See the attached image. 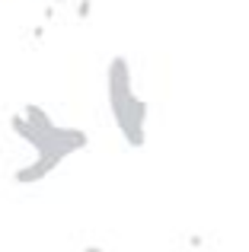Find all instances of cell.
Masks as SVG:
<instances>
[{"mask_svg":"<svg viewBox=\"0 0 249 252\" xmlns=\"http://www.w3.org/2000/svg\"><path fill=\"white\" fill-rule=\"evenodd\" d=\"M115 125H119L122 137L128 141V147L141 150L144 144H147V102L134 96V99L128 102V109L122 112V118H119Z\"/></svg>","mask_w":249,"mask_h":252,"instance_id":"3","label":"cell"},{"mask_svg":"<svg viewBox=\"0 0 249 252\" xmlns=\"http://www.w3.org/2000/svg\"><path fill=\"white\" fill-rule=\"evenodd\" d=\"M55 3H64V0H55Z\"/></svg>","mask_w":249,"mask_h":252,"instance_id":"8","label":"cell"},{"mask_svg":"<svg viewBox=\"0 0 249 252\" xmlns=\"http://www.w3.org/2000/svg\"><path fill=\"white\" fill-rule=\"evenodd\" d=\"M106 90H109V109H112V118L119 122L122 112L128 109V102L134 99V86H131V64L124 55H115L109 61L106 70Z\"/></svg>","mask_w":249,"mask_h":252,"instance_id":"2","label":"cell"},{"mask_svg":"<svg viewBox=\"0 0 249 252\" xmlns=\"http://www.w3.org/2000/svg\"><path fill=\"white\" fill-rule=\"evenodd\" d=\"M10 128H13V134H19L26 144H32V147H35L38 137H42L38 131H32L29 125H26V118H23V115H13V118H10Z\"/></svg>","mask_w":249,"mask_h":252,"instance_id":"5","label":"cell"},{"mask_svg":"<svg viewBox=\"0 0 249 252\" xmlns=\"http://www.w3.org/2000/svg\"><path fill=\"white\" fill-rule=\"evenodd\" d=\"M19 115H23V118H26V125H29L32 131H38V134H51V131L58 128V125L51 122L48 112H45L42 105H35V102H29L23 112H19Z\"/></svg>","mask_w":249,"mask_h":252,"instance_id":"4","label":"cell"},{"mask_svg":"<svg viewBox=\"0 0 249 252\" xmlns=\"http://www.w3.org/2000/svg\"><path fill=\"white\" fill-rule=\"evenodd\" d=\"M90 144L87 131L80 128H55L51 134H42L35 144V160L29 163V166L16 169V182L19 185H32V182H42L45 176H48L51 169H58V163L67 160L70 154H77V150H83Z\"/></svg>","mask_w":249,"mask_h":252,"instance_id":"1","label":"cell"},{"mask_svg":"<svg viewBox=\"0 0 249 252\" xmlns=\"http://www.w3.org/2000/svg\"><path fill=\"white\" fill-rule=\"evenodd\" d=\"M83 252H102V249H99V246H87Z\"/></svg>","mask_w":249,"mask_h":252,"instance_id":"7","label":"cell"},{"mask_svg":"<svg viewBox=\"0 0 249 252\" xmlns=\"http://www.w3.org/2000/svg\"><path fill=\"white\" fill-rule=\"evenodd\" d=\"M90 13H93V3H90V0H80V3H77V16L90 19Z\"/></svg>","mask_w":249,"mask_h":252,"instance_id":"6","label":"cell"}]
</instances>
